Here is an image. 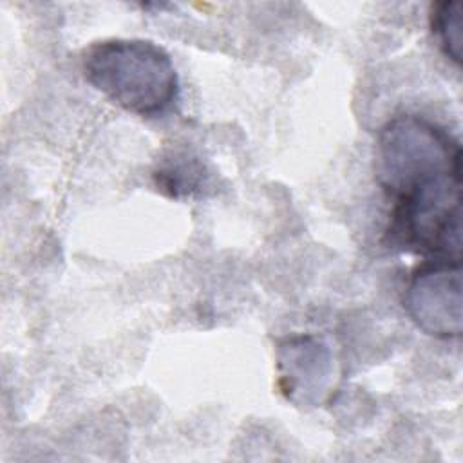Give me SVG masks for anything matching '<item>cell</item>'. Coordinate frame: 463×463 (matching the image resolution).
I'll list each match as a JSON object with an SVG mask.
<instances>
[{
  "label": "cell",
  "mask_w": 463,
  "mask_h": 463,
  "mask_svg": "<svg viewBox=\"0 0 463 463\" xmlns=\"http://www.w3.org/2000/svg\"><path fill=\"white\" fill-rule=\"evenodd\" d=\"M374 174L394 206L461 199V145L438 123L400 114L376 136Z\"/></svg>",
  "instance_id": "1"
},
{
  "label": "cell",
  "mask_w": 463,
  "mask_h": 463,
  "mask_svg": "<svg viewBox=\"0 0 463 463\" xmlns=\"http://www.w3.org/2000/svg\"><path fill=\"white\" fill-rule=\"evenodd\" d=\"M87 81L136 116L165 114L179 98V76L170 54L139 38L92 43L83 58Z\"/></svg>",
  "instance_id": "2"
},
{
  "label": "cell",
  "mask_w": 463,
  "mask_h": 463,
  "mask_svg": "<svg viewBox=\"0 0 463 463\" xmlns=\"http://www.w3.org/2000/svg\"><path fill=\"white\" fill-rule=\"evenodd\" d=\"M461 262L432 259L411 275L403 309L423 333L450 340L461 335Z\"/></svg>",
  "instance_id": "3"
},
{
  "label": "cell",
  "mask_w": 463,
  "mask_h": 463,
  "mask_svg": "<svg viewBox=\"0 0 463 463\" xmlns=\"http://www.w3.org/2000/svg\"><path fill=\"white\" fill-rule=\"evenodd\" d=\"M277 374L282 394L302 407L324 403L336 385L333 353L313 335H297L280 342Z\"/></svg>",
  "instance_id": "4"
},
{
  "label": "cell",
  "mask_w": 463,
  "mask_h": 463,
  "mask_svg": "<svg viewBox=\"0 0 463 463\" xmlns=\"http://www.w3.org/2000/svg\"><path fill=\"white\" fill-rule=\"evenodd\" d=\"M430 29L443 54L454 65H459L463 49L461 4L456 0L436 2L430 9Z\"/></svg>",
  "instance_id": "5"
}]
</instances>
